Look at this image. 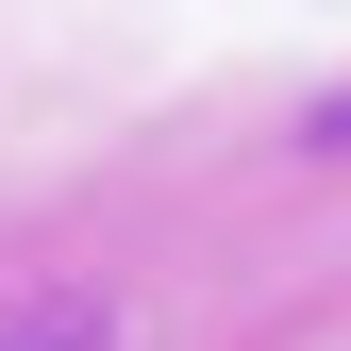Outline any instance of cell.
Here are the masks:
<instances>
[{"label": "cell", "instance_id": "obj_1", "mask_svg": "<svg viewBox=\"0 0 351 351\" xmlns=\"http://www.w3.org/2000/svg\"><path fill=\"white\" fill-rule=\"evenodd\" d=\"M0 351H117V318H101V301H17Z\"/></svg>", "mask_w": 351, "mask_h": 351}]
</instances>
